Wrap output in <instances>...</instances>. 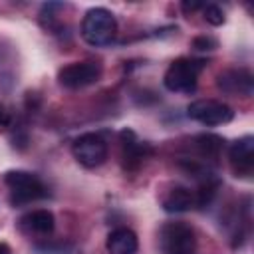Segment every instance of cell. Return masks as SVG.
<instances>
[{
  "label": "cell",
  "instance_id": "6da1fadb",
  "mask_svg": "<svg viewBox=\"0 0 254 254\" xmlns=\"http://www.w3.org/2000/svg\"><path fill=\"white\" fill-rule=\"evenodd\" d=\"M117 36V20L107 8H89L81 20V38L93 48L109 46Z\"/></svg>",
  "mask_w": 254,
  "mask_h": 254
},
{
  "label": "cell",
  "instance_id": "7a4b0ae2",
  "mask_svg": "<svg viewBox=\"0 0 254 254\" xmlns=\"http://www.w3.org/2000/svg\"><path fill=\"white\" fill-rule=\"evenodd\" d=\"M4 185L8 187L12 206H24L48 196L46 185L28 171H8L4 175Z\"/></svg>",
  "mask_w": 254,
  "mask_h": 254
},
{
  "label": "cell",
  "instance_id": "3957f363",
  "mask_svg": "<svg viewBox=\"0 0 254 254\" xmlns=\"http://www.w3.org/2000/svg\"><path fill=\"white\" fill-rule=\"evenodd\" d=\"M202 67H204L202 60L177 58L175 62L169 64L163 75V85L175 93H192L196 89V81H198Z\"/></svg>",
  "mask_w": 254,
  "mask_h": 254
},
{
  "label": "cell",
  "instance_id": "277c9868",
  "mask_svg": "<svg viewBox=\"0 0 254 254\" xmlns=\"http://www.w3.org/2000/svg\"><path fill=\"white\" fill-rule=\"evenodd\" d=\"M159 244L163 254H194V230L181 220L167 222L159 232Z\"/></svg>",
  "mask_w": 254,
  "mask_h": 254
},
{
  "label": "cell",
  "instance_id": "5b68a950",
  "mask_svg": "<svg viewBox=\"0 0 254 254\" xmlns=\"http://www.w3.org/2000/svg\"><path fill=\"white\" fill-rule=\"evenodd\" d=\"M101 73H103V65L99 62H93V60L73 62L64 65L58 71V83L65 89H83L99 81Z\"/></svg>",
  "mask_w": 254,
  "mask_h": 254
},
{
  "label": "cell",
  "instance_id": "8992f818",
  "mask_svg": "<svg viewBox=\"0 0 254 254\" xmlns=\"http://www.w3.org/2000/svg\"><path fill=\"white\" fill-rule=\"evenodd\" d=\"M107 141L99 133H83L71 143L73 159L85 169H97L107 161Z\"/></svg>",
  "mask_w": 254,
  "mask_h": 254
},
{
  "label": "cell",
  "instance_id": "52a82bcc",
  "mask_svg": "<svg viewBox=\"0 0 254 254\" xmlns=\"http://www.w3.org/2000/svg\"><path fill=\"white\" fill-rule=\"evenodd\" d=\"M187 115L204 127H216V125L230 123L234 117V111L230 105L216 99H196L187 107Z\"/></svg>",
  "mask_w": 254,
  "mask_h": 254
},
{
  "label": "cell",
  "instance_id": "ba28073f",
  "mask_svg": "<svg viewBox=\"0 0 254 254\" xmlns=\"http://www.w3.org/2000/svg\"><path fill=\"white\" fill-rule=\"evenodd\" d=\"M228 163L238 179H252L254 175V137L244 135L228 147Z\"/></svg>",
  "mask_w": 254,
  "mask_h": 254
},
{
  "label": "cell",
  "instance_id": "9c48e42d",
  "mask_svg": "<svg viewBox=\"0 0 254 254\" xmlns=\"http://www.w3.org/2000/svg\"><path fill=\"white\" fill-rule=\"evenodd\" d=\"M216 85L226 95L250 97L254 91V77H252L250 69H246V67H228L218 73Z\"/></svg>",
  "mask_w": 254,
  "mask_h": 254
},
{
  "label": "cell",
  "instance_id": "30bf717a",
  "mask_svg": "<svg viewBox=\"0 0 254 254\" xmlns=\"http://www.w3.org/2000/svg\"><path fill=\"white\" fill-rule=\"evenodd\" d=\"M119 141H121V161L125 171H137L143 165V161L153 153L151 147L139 141L137 135L129 129H123L119 133Z\"/></svg>",
  "mask_w": 254,
  "mask_h": 254
},
{
  "label": "cell",
  "instance_id": "8fae6325",
  "mask_svg": "<svg viewBox=\"0 0 254 254\" xmlns=\"http://www.w3.org/2000/svg\"><path fill=\"white\" fill-rule=\"evenodd\" d=\"M56 218L48 208H38L20 218V230L28 236H48L54 232Z\"/></svg>",
  "mask_w": 254,
  "mask_h": 254
},
{
  "label": "cell",
  "instance_id": "7c38bea8",
  "mask_svg": "<svg viewBox=\"0 0 254 254\" xmlns=\"http://www.w3.org/2000/svg\"><path fill=\"white\" fill-rule=\"evenodd\" d=\"M105 248H107L109 254H137L139 238L131 228L119 226V228H115L107 234Z\"/></svg>",
  "mask_w": 254,
  "mask_h": 254
},
{
  "label": "cell",
  "instance_id": "4fadbf2b",
  "mask_svg": "<svg viewBox=\"0 0 254 254\" xmlns=\"http://www.w3.org/2000/svg\"><path fill=\"white\" fill-rule=\"evenodd\" d=\"M167 212H187L194 206V192L187 187H173L161 200Z\"/></svg>",
  "mask_w": 254,
  "mask_h": 254
},
{
  "label": "cell",
  "instance_id": "5bb4252c",
  "mask_svg": "<svg viewBox=\"0 0 254 254\" xmlns=\"http://www.w3.org/2000/svg\"><path fill=\"white\" fill-rule=\"evenodd\" d=\"M194 149L200 159L214 163L224 149V141H222V137H218L214 133H202V135L194 137Z\"/></svg>",
  "mask_w": 254,
  "mask_h": 254
},
{
  "label": "cell",
  "instance_id": "9a60e30c",
  "mask_svg": "<svg viewBox=\"0 0 254 254\" xmlns=\"http://www.w3.org/2000/svg\"><path fill=\"white\" fill-rule=\"evenodd\" d=\"M202 18H204L210 26H222L224 20H226L222 8L216 6V4H204V6H202Z\"/></svg>",
  "mask_w": 254,
  "mask_h": 254
},
{
  "label": "cell",
  "instance_id": "2e32d148",
  "mask_svg": "<svg viewBox=\"0 0 254 254\" xmlns=\"http://www.w3.org/2000/svg\"><path fill=\"white\" fill-rule=\"evenodd\" d=\"M192 48L196 52H212V50L218 48V42L214 38H210V36H196L192 40Z\"/></svg>",
  "mask_w": 254,
  "mask_h": 254
},
{
  "label": "cell",
  "instance_id": "e0dca14e",
  "mask_svg": "<svg viewBox=\"0 0 254 254\" xmlns=\"http://www.w3.org/2000/svg\"><path fill=\"white\" fill-rule=\"evenodd\" d=\"M202 6L204 4H200V2H183L181 4V8H183V12H194V10H202Z\"/></svg>",
  "mask_w": 254,
  "mask_h": 254
},
{
  "label": "cell",
  "instance_id": "ac0fdd59",
  "mask_svg": "<svg viewBox=\"0 0 254 254\" xmlns=\"http://www.w3.org/2000/svg\"><path fill=\"white\" fill-rule=\"evenodd\" d=\"M0 254H10V246L6 242H0Z\"/></svg>",
  "mask_w": 254,
  "mask_h": 254
}]
</instances>
